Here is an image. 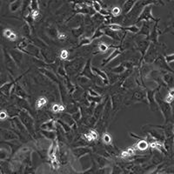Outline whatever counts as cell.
<instances>
[{"mask_svg":"<svg viewBox=\"0 0 174 174\" xmlns=\"http://www.w3.org/2000/svg\"><path fill=\"white\" fill-rule=\"evenodd\" d=\"M165 51H166V46L164 43H161V44L159 43L158 45H155L151 42V45L144 56L145 63L152 64L157 57L160 55H164Z\"/></svg>","mask_w":174,"mask_h":174,"instance_id":"6da1fadb","label":"cell"},{"mask_svg":"<svg viewBox=\"0 0 174 174\" xmlns=\"http://www.w3.org/2000/svg\"><path fill=\"white\" fill-rule=\"evenodd\" d=\"M155 98H156V101H157V105H158V107L161 110V113H162L164 118H165V122H169L171 120L172 117L173 116L172 115V108L171 106V104H168L165 100H162L161 98H159L157 92L156 93Z\"/></svg>","mask_w":174,"mask_h":174,"instance_id":"7a4b0ae2","label":"cell"},{"mask_svg":"<svg viewBox=\"0 0 174 174\" xmlns=\"http://www.w3.org/2000/svg\"><path fill=\"white\" fill-rule=\"evenodd\" d=\"M19 117H20V121L22 122L24 127L31 134H33L35 132V126H34V119L32 117L25 111H20L19 113Z\"/></svg>","mask_w":174,"mask_h":174,"instance_id":"3957f363","label":"cell"},{"mask_svg":"<svg viewBox=\"0 0 174 174\" xmlns=\"http://www.w3.org/2000/svg\"><path fill=\"white\" fill-rule=\"evenodd\" d=\"M139 102H145L146 103L147 101V96H146V92L143 90H136L132 92V95L128 98V100L126 102L127 105H131V104H135V103H139Z\"/></svg>","mask_w":174,"mask_h":174,"instance_id":"277c9868","label":"cell"},{"mask_svg":"<svg viewBox=\"0 0 174 174\" xmlns=\"http://www.w3.org/2000/svg\"><path fill=\"white\" fill-rule=\"evenodd\" d=\"M152 7H153V5H149V6H146L143 11L141 12V14L139 15V18L137 19L136 23H139L141 21H145V22H149L150 20H153V21H157V18H155V17L152 16Z\"/></svg>","mask_w":174,"mask_h":174,"instance_id":"5b68a950","label":"cell"},{"mask_svg":"<svg viewBox=\"0 0 174 174\" xmlns=\"http://www.w3.org/2000/svg\"><path fill=\"white\" fill-rule=\"evenodd\" d=\"M153 65L158 69L162 70V71H166V72H169L174 73L172 68L169 65V64L166 61L165 55H160V56L157 57L153 62Z\"/></svg>","mask_w":174,"mask_h":174,"instance_id":"8992f818","label":"cell"},{"mask_svg":"<svg viewBox=\"0 0 174 174\" xmlns=\"http://www.w3.org/2000/svg\"><path fill=\"white\" fill-rule=\"evenodd\" d=\"M158 21H159V18H157V20L155 23V24L153 26V29H152V31H151V35L149 37V40L152 41V43L155 44V45H158L159 44L158 37L161 34L160 31H159V28H158Z\"/></svg>","mask_w":174,"mask_h":174,"instance_id":"52a82bcc","label":"cell"},{"mask_svg":"<svg viewBox=\"0 0 174 174\" xmlns=\"http://www.w3.org/2000/svg\"><path fill=\"white\" fill-rule=\"evenodd\" d=\"M41 54H42V57L44 59V61L45 63H48V64H51L56 60L55 58V55L54 53L48 49H42L41 50Z\"/></svg>","mask_w":174,"mask_h":174,"instance_id":"ba28073f","label":"cell"},{"mask_svg":"<svg viewBox=\"0 0 174 174\" xmlns=\"http://www.w3.org/2000/svg\"><path fill=\"white\" fill-rule=\"evenodd\" d=\"M91 59H89L87 63H86V65H85V66L84 67L83 69V72L81 73V76L82 77H85V78H87V79H91V80H94L95 79V74H93V72H92V70H91V68L90 66V64H91Z\"/></svg>","mask_w":174,"mask_h":174,"instance_id":"9c48e42d","label":"cell"},{"mask_svg":"<svg viewBox=\"0 0 174 174\" xmlns=\"http://www.w3.org/2000/svg\"><path fill=\"white\" fill-rule=\"evenodd\" d=\"M136 44L138 45V48H139V51L141 52V54L143 55V57L145 56L146 52L147 51V50H148L150 45H151V42H150L149 39L140 40V41H136Z\"/></svg>","mask_w":174,"mask_h":174,"instance_id":"30bf717a","label":"cell"},{"mask_svg":"<svg viewBox=\"0 0 174 174\" xmlns=\"http://www.w3.org/2000/svg\"><path fill=\"white\" fill-rule=\"evenodd\" d=\"M41 129L43 131H55L57 129L56 121L53 118H51L50 120L46 121L41 125Z\"/></svg>","mask_w":174,"mask_h":174,"instance_id":"8fae6325","label":"cell"},{"mask_svg":"<svg viewBox=\"0 0 174 174\" xmlns=\"http://www.w3.org/2000/svg\"><path fill=\"white\" fill-rule=\"evenodd\" d=\"M162 79H163L164 83L165 84L166 86L171 87V88H173L174 85V77L172 75V72H164L162 75Z\"/></svg>","mask_w":174,"mask_h":174,"instance_id":"7c38bea8","label":"cell"},{"mask_svg":"<svg viewBox=\"0 0 174 174\" xmlns=\"http://www.w3.org/2000/svg\"><path fill=\"white\" fill-rule=\"evenodd\" d=\"M91 70H92L93 73H95V74H97L99 78H101L102 80L104 81L105 84H109V79H108V76H107V74L105 72H103V71H101L100 69L96 67H92L91 68Z\"/></svg>","mask_w":174,"mask_h":174,"instance_id":"4fadbf2b","label":"cell"},{"mask_svg":"<svg viewBox=\"0 0 174 174\" xmlns=\"http://www.w3.org/2000/svg\"><path fill=\"white\" fill-rule=\"evenodd\" d=\"M139 34L147 36V38L149 39V37H150V35H151V24H150V23H143V25H142V27L140 28V31H139Z\"/></svg>","mask_w":174,"mask_h":174,"instance_id":"5bb4252c","label":"cell"},{"mask_svg":"<svg viewBox=\"0 0 174 174\" xmlns=\"http://www.w3.org/2000/svg\"><path fill=\"white\" fill-rule=\"evenodd\" d=\"M135 3H136L135 1H125V2L124 3L123 8H122V12H123V14L127 15L130 11H131V10L133 8Z\"/></svg>","mask_w":174,"mask_h":174,"instance_id":"9a60e30c","label":"cell"},{"mask_svg":"<svg viewBox=\"0 0 174 174\" xmlns=\"http://www.w3.org/2000/svg\"><path fill=\"white\" fill-rule=\"evenodd\" d=\"M120 103V97L118 94H114L111 98V104H112V108L114 113H116V111L118 110V106Z\"/></svg>","mask_w":174,"mask_h":174,"instance_id":"2e32d148","label":"cell"},{"mask_svg":"<svg viewBox=\"0 0 174 174\" xmlns=\"http://www.w3.org/2000/svg\"><path fill=\"white\" fill-rule=\"evenodd\" d=\"M84 138L87 141H90L91 142V141H94L96 140V139H98V132H97L96 131H94V130H91L87 133H84Z\"/></svg>","mask_w":174,"mask_h":174,"instance_id":"e0dca14e","label":"cell"},{"mask_svg":"<svg viewBox=\"0 0 174 174\" xmlns=\"http://www.w3.org/2000/svg\"><path fill=\"white\" fill-rule=\"evenodd\" d=\"M121 54V50L120 49H115L114 51H113V53H111V55L107 57L106 60H103V64H102V65H106V64H108L109 62H111L113 59L114 58H116L117 57L119 56Z\"/></svg>","mask_w":174,"mask_h":174,"instance_id":"ac0fdd59","label":"cell"},{"mask_svg":"<svg viewBox=\"0 0 174 174\" xmlns=\"http://www.w3.org/2000/svg\"><path fill=\"white\" fill-rule=\"evenodd\" d=\"M13 83L15 82H11V83H6V84H4L1 85V91L4 95L7 96L10 95V92H11V89L13 85Z\"/></svg>","mask_w":174,"mask_h":174,"instance_id":"d6986e66","label":"cell"},{"mask_svg":"<svg viewBox=\"0 0 174 174\" xmlns=\"http://www.w3.org/2000/svg\"><path fill=\"white\" fill-rule=\"evenodd\" d=\"M14 91L16 93V95L17 96V98H25L26 96H27V93L25 92V91L23 89V87L19 84H17L15 86V89H14Z\"/></svg>","mask_w":174,"mask_h":174,"instance_id":"ffe728a7","label":"cell"},{"mask_svg":"<svg viewBox=\"0 0 174 174\" xmlns=\"http://www.w3.org/2000/svg\"><path fill=\"white\" fill-rule=\"evenodd\" d=\"M11 57L13 58V60L16 62L17 64H20V62L22 61L23 58V55L21 52H19L18 51H11Z\"/></svg>","mask_w":174,"mask_h":174,"instance_id":"44dd1931","label":"cell"},{"mask_svg":"<svg viewBox=\"0 0 174 174\" xmlns=\"http://www.w3.org/2000/svg\"><path fill=\"white\" fill-rule=\"evenodd\" d=\"M148 146H149V144H148V142L146 140H144V139H141L139 140V142L136 145V147H134L133 149L134 150H139V151H146V149L148 148Z\"/></svg>","mask_w":174,"mask_h":174,"instance_id":"7402d4cb","label":"cell"},{"mask_svg":"<svg viewBox=\"0 0 174 174\" xmlns=\"http://www.w3.org/2000/svg\"><path fill=\"white\" fill-rule=\"evenodd\" d=\"M39 70L41 72L44 73L47 78H49V79H51V81H53V82H57V77L55 76L54 73L51 72L50 71H48L47 69H44V68H43V69H39Z\"/></svg>","mask_w":174,"mask_h":174,"instance_id":"603a6c76","label":"cell"},{"mask_svg":"<svg viewBox=\"0 0 174 174\" xmlns=\"http://www.w3.org/2000/svg\"><path fill=\"white\" fill-rule=\"evenodd\" d=\"M47 102H48V99L45 97H39L36 101V108L41 109L42 107H44L47 104Z\"/></svg>","mask_w":174,"mask_h":174,"instance_id":"cb8c5ba5","label":"cell"},{"mask_svg":"<svg viewBox=\"0 0 174 174\" xmlns=\"http://www.w3.org/2000/svg\"><path fill=\"white\" fill-rule=\"evenodd\" d=\"M165 101L168 104H172L174 101V87L173 88H171L167 92V95L165 98Z\"/></svg>","mask_w":174,"mask_h":174,"instance_id":"d4e9b609","label":"cell"},{"mask_svg":"<svg viewBox=\"0 0 174 174\" xmlns=\"http://www.w3.org/2000/svg\"><path fill=\"white\" fill-rule=\"evenodd\" d=\"M22 6V1H14L11 2L10 5V10L11 12H16V11Z\"/></svg>","mask_w":174,"mask_h":174,"instance_id":"484cf974","label":"cell"},{"mask_svg":"<svg viewBox=\"0 0 174 174\" xmlns=\"http://www.w3.org/2000/svg\"><path fill=\"white\" fill-rule=\"evenodd\" d=\"M125 69H126L125 65L121 64V65H119L117 66V67L113 68V70H112V72L114 73H117V74H121V73H123L124 71H126Z\"/></svg>","mask_w":174,"mask_h":174,"instance_id":"4316f807","label":"cell"},{"mask_svg":"<svg viewBox=\"0 0 174 174\" xmlns=\"http://www.w3.org/2000/svg\"><path fill=\"white\" fill-rule=\"evenodd\" d=\"M64 110H65V106L62 105H58V104H54L53 106L51 107V111L53 113H62V112H64Z\"/></svg>","mask_w":174,"mask_h":174,"instance_id":"83f0119b","label":"cell"},{"mask_svg":"<svg viewBox=\"0 0 174 174\" xmlns=\"http://www.w3.org/2000/svg\"><path fill=\"white\" fill-rule=\"evenodd\" d=\"M2 135H3V138L4 139H15L16 136L15 134L12 132V131H2Z\"/></svg>","mask_w":174,"mask_h":174,"instance_id":"f1b7e54d","label":"cell"},{"mask_svg":"<svg viewBox=\"0 0 174 174\" xmlns=\"http://www.w3.org/2000/svg\"><path fill=\"white\" fill-rule=\"evenodd\" d=\"M92 7H93V9H94V11L97 12V13H100L102 11H103V7L102 6L100 5V3L99 2H97V1H94V2H92Z\"/></svg>","mask_w":174,"mask_h":174,"instance_id":"f546056e","label":"cell"},{"mask_svg":"<svg viewBox=\"0 0 174 174\" xmlns=\"http://www.w3.org/2000/svg\"><path fill=\"white\" fill-rule=\"evenodd\" d=\"M107 27L110 28L111 30H113V31H122V30H124L123 26H121V25L118 24H111L108 25Z\"/></svg>","mask_w":174,"mask_h":174,"instance_id":"4dcf8cb0","label":"cell"},{"mask_svg":"<svg viewBox=\"0 0 174 174\" xmlns=\"http://www.w3.org/2000/svg\"><path fill=\"white\" fill-rule=\"evenodd\" d=\"M124 30H127V31H129L130 32H132V33H138V32H139V27H138L136 24L131 25V26H127V27L124 28Z\"/></svg>","mask_w":174,"mask_h":174,"instance_id":"1f68e13d","label":"cell"},{"mask_svg":"<svg viewBox=\"0 0 174 174\" xmlns=\"http://www.w3.org/2000/svg\"><path fill=\"white\" fill-rule=\"evenodd\" d=\"M30 8H31V11H39V2H38V1H31L30 3Z\"/></svg>","mask_w":174,"mask_h":174,"instance_id":"d6a6232c","label":"cell"},{"mask_svg":"<svg viewBox=\"0 0 174 174\" xmlns=\"http://www.w3.org/2000/svg\"><path fill=\"white\" fill-rule=\"evenodd\" d=\"M121 12H122V10L119 7H113L112 9V11H111L113 17H118L121 14Z\"/></svg>","mask_w":174,"mask_h":174,"instance_id":"836d02e7","label":"cell"},{"mask_svg":"<svg viewBox=\"0 0 174 174\" xmlns=\"http://www.w3.org/2000/svg\"><path fill=\"white\" fill-rule=\"evenodd\" d=\"M103 141H104L105 144L110 145V144H112V137L108 133H105L103 135Z\"/></svg>","mask_w":174,"mask_h":174,"instance_id":"e575fe53","label":"cell"},{"mask_svg":"<svg viewBox=\"0 0 174 174\" xmlns=\"http://www.w3.org/2000/svg\"><path fill=\"white\" fill-rule=\"evenodd\" d=\"M44 135H45V137H47V138H49V139H55V138H56V135L54 133V131H42Z\"/></svg>","mask_w":174,"mask_h":174,"instance_id":"d590c367","label":"cell"},{"mask_svg":"<svg viewBox=\"0 0 174 174\" xmlns=\"http://www.w3.org/2000/svg\"><path fill=\"white\" fill-rule=\"evenodd\" d=\"M91 43V38H89V37H84V38H83V39H81V41H80V45H90Z\"/></svg>","mask_w":174,"mask_h":174,"instance_id":"8d00e7d4","label":"cell"},{"mask_svg":"<svg viewBox=\"0 0 174 174\" xmlns=\"http://www.w3.org/2000/svg\"><path fill=\"white\" fill-rule=\"evenodd\" d=\"M108 48H109V46L105 43H101L100 45H98V50L101 52H106L108 50Z\"/></svg>","mask_w":174,"mask_h":174,"instance_id":"74e56055","label":"cell"},{"mask_svg":"<svg viewBox=\"0 0 174 174\" xmlns=\"http://www.w3.org/2000/svg\"><path fill=\"white\" fill-rule=\"evenodd\" d=\"M23 32L24 33V35H30L31 33V31H30V26H29L28 24H24V26H23Z\"/></svg>","mask_w":174,"mask_h":174,"instance_id":"f35d334b","label":"cell"},{"mask_svg":"<svg viewBox=\"0 0 174 174\" xmlns=\"http://www.w3.org/2000/svg\"><path fill=\"white\" fill-rule=\"evenodd\" d=\"M13 33V31L10 30V29H6V30H4V31H3V34H4V36L7 38V39H9V37L11 36V34Z\"/></svg>","mask_w":174,"mask_h":174,"instance_id":"ab89813d","label":"cell"},{"mask_svg":"<svg viewBox=\"0 0 174 174\" xmlns=\"http://www.w3.org/2000/svg\"><path fill=\"white\" fill-rule=\"evenodd\" d=\"M165 59L167 63H172V62H174V53L172 54H168V55H165Z\"/></svg>","mask_w":174,"mask_h":174,"instance_id":"60d3db41","label":"cell"},{"mask_svg":"<svg viewBox=\"0 0 174 174\" xmlns=\"http://www.w3.org/2000/svg\"><path fill=\"white\" fill-rule=\"evenodd\" d=\"M68 55H69V52L67 50H63L60 53V57H61V59H66L68 57Z\"/></svg>","mask_w":174,"mask_h":174,"instance_id":"b9f144b4","label":"cell"},{"mask_svg":"<svg viewBox=\"0 0 174 174\" xmlns=\"http://www.w3.org/2000/svg\"><path fill=\"white\" fill-rule=\"evenodd\" d=\"M57 39L59 40H63L66 39V35L65 33H61V32H58V35H57Z\"/></svg>","mask_w":174,"mask_h":174,"instance_id":"7bdbcfd3","label":"cell"},{"mask_svg":"<svg viewBox=\"0 0 174 174\" xmlns=\"http://www.w3.org/2000/svg\"><path fill=\"white\" fill-rule=\"evenodd\" d=\"M39 11H31V17H33L34 19H36L37 17H39Z\"/></svg>","mask_w":174,"mask_h":174,"instance_id":"ee69618b","label":"cell"},{"mask_svg":"<svg viewBox=\"0 0 174 174\" xmlns=\"http://www.w3.org/2000/svg\"><path fill=\"white\" fill-rule=\"evenodd\" d=\"M16 39H17V35L15 33H12L9 37V39H8V40H10V41H11V42H13V41H16Z\"/></svg>","mask_w":174,"mask_h":174,"instance_id":"f6af8a7d","label":"cell"},{"mask_svg":"<svg viewBox=\"0 0 174 174\" xmlns=\"http://www.w3.org/2000/svg\"><path fill=\"white\" fill-rule=\"evenodd\" d=\"M0 118H1L2 120H4V119L7 118V113H6L5 111L1 112V113H0Z\"/></svg>","mask_w":174,"mask_h":174,"instance_id":"bcb514c9","label":"cell"},{"mask_svg":"<svg viewBox=\"0 0 174 174\" xmlns=\"http://www.w3.org/2000/svg\"><path fill=\"white\" fill-rule=\"evenodd\" d=\"M171 29H172L174 31V18H172V21H171V24H170V26H169V28L167 31H165V32H166V31H168L169 30H171Z\"/></svg>","mask_w":174,"mask_h":174,"instance_id":"7dc6e473","label":"cell"},{"mask_svg":"<svg viewBox=\"0 0 174 174\" xmlns=\"http://www.w3.org/2000/svg\"><path fill=\"white\" fill-rule=\"evenodd\" d=\"M173 144H174V136H173Z\"/></svg>","mask_w":174,"mask_h":174,"instance_id":"c3c4849f","label":"cell"},{"mask_svg":"<svg viewBox=\"0 0 174 174\" xmlns=\"http://www.w3.org/2000/svg\"><path fill=\"white\" fill-rule=\"evenodd\" d=\"M173 135H174V129H173Z\"/></svg>","mask_w":174,"mask_h":174,"instance_id":"681fc988","label":"cell"}]
</instances>
